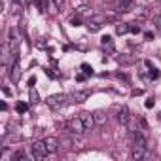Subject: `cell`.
<instances>
[{"mask_svg": "<svg viewBox=\"0 0 161 161\" xmlns=\"http://www.w3.org/2000/svg\"><path fill=\"white\" fill-rule=\"evenodd\" d=\"M31 150H32V159H36V161H44V159L49 155V150H47V146H46V140H36V142H32Z\"/></svg>", "mask_w": 161, "mask_h": 161, "instance_id": "cell-1", "label": "cell"}, {"mask_svg": "<svg viewBox=\"0 0 161 161\" xmlns=\"http://www.w3.org/2000/svg\"><path fill=\"white\" fill-rule=\"evenodd\" d=\"M46 104L51 108V110H61L63 106L68 104V95H63V93H57V95H51L46 99Z\"/></svg>", "mask_w": 161, "mask_h": 161, "instance_id": "cell-2", "label": "cell"}, {"mask_svg": "<svg viewBox=\"0 0 161 161\" xmlns=\"http://www.w3.org/2000/svg\"><path fill=\"white\" fill-rule=\"evenodd\" d=\"M68 131H70V135L82 136V135H84L87 129H86V125H84L82 118H80V116H76V118H70V119H68Z\"/></svg>", "mask_w": 161, "mask_h": 161, "instance_id": "cell-3", "label": "cell"}, {"mask_svg": "<svg viewBox=\"0 0 161 161\" xmlns=\"http://www.w3.org/2000/svg\"><path fill=\"white\" fill-rule=\"evenodd\" d=\"M116 118H118V121H119L123 127H127V125L131 123V112H129V108H127V106L116 108Z\"/></svg>", "mask_w": 161, "mask_h": 161, "instance_id": "cell-4", "label": "cell"}, {"mask_svg": "<svg viewBox=\"0 0 161 161\" xmlns=\"http://www.w3.org/2000/svg\"><path fill=\"white\" fill-rule=\"evenodd\" d=\"M89 95H91V91H87V89H84V91H74V93H70L68 95V103H86L87 99H89Z\"/></svg>", "mask_w": 161, "mask_h": 161, "instance_id": "cell-5", "label": "cell"}, {"mask_svg": "<svg viewBox=\"0 0 161 161\" xmlns=\"http://www.w3.org/2000/svg\"><path fill=\"white\" fill-rule=\"evenodd\" d=\"M80 118H82V121H84V125H86L87 131H91V129L97 127V123H95V116H93L91 112H82V114H80Z\"/></svg>", "mask_w": 161, "mask_h": 161, "instance_id": "cell-6", "label": "cell"}, {"mask_svg": "<svg viewBox=\"0 0 161 161\" xmlns=\"http://www.w3.org/2000/svg\"><path fill=\"white\" fill-rule=\"evenodd\" d=\"M44 140H46V146H47L49 153H57V152H59L61 142H59V138H57V136H46Z\"/></svg>", "mask_w": 161, "mask_h": 161, "instance_id": "cell-7", "label": "cell"}, {"mask_svg": "<svg viewBox=\"0 0 161 161\" xmlns=\"http://www.w3.org/2000/svg\"><path fill=\"white\" fill-rule=\"evenodd\" d=\"M59 142H61V148L63 150H76V135L63 136V138H59Z\"/></svg>", "mask_w": 161, "mask_h": 161, "instance_id": "cell-8", "label": "cell"}, {"mask_svg": "<svg viewBox=\"0 0 161 161\" xmlns=\"http://www.w3.org/2000/svg\"><path fill=\"white\" fill-rule=\"evenodd\" d=\"M146 157H150V153L146 152V148L133 146V150H131V159H135V161H140V159H146Z\"/></svg>", "mask_w": 161, "mask_h": 161, "instance_id": "cell-9", "label": "cell"}, {"mask_svg": "<svg viewBox=\"0 0 161 161\" xmlns=\"http://www.w3.org/2000/svg\"><path fill=\"white\" fill-rule=\"evenodd\" d=\"M93 116H95V123H97V127L106 125L108 116H106V112H104V110H95V112H93Z\"/></svg>", "mask_w": 161, "mask_h": 161, "instance_id": "cell-10", "label": "cell"}, {"mask_svg": "<svg viewBox=\"0 0 161 161\" xmlns=\"http://www.w3.org/2000/svg\"><path fill=\"white\" fill-rule=\"evenodd\" d=\"M29 103H32V104L40 103V95H38V91L34 87H29Z\"/></svg>", "mask_w": 161, "mask_h": 161, "instance_id": "cell-11", "label": "cell"}, {"mask_svg": "<svg viewBox=\"0 0 161 161\" xmlns=\"http://www.w3.org/2000/svg\"><path fill=\"white\" fill-rule=\"evenodd\" d=\"M47 8H49L47 12H49L51 15H57V14H59V8H61V6L57 4V0H47Z\"/></svg>", "mask_w": 161, "mask_h": 161, "instance_id": "cell-12", "label": "cell"}, {"mask_svg": "<svg viewBox=\"0 0 161 161\" xmlns=\"http://www.w3.org/2000/svg\"><path fill=\"white\" fill-rule=\"evenodd\" d=\"M129 31H131V25L129 23H118L116 25V32L118 34H127Z\"/></svg>", "mask_w": 161, "mask_h": 161, "instance_id": "cell-13", "label": "cell"}, {"mask_svg": "<svg viewBox=\"0 0 161 161\" xmlns=\"http://www.w3.org/2000/svg\"><path fill=\"white\" fill-rule=\"evenodd\" d=\"M21 10H23V4L19 2V0H14V2H12V14L14 15H19Z\"/></svg>", "mask_w": 161, "mask_h": 161, "instance_id": "cell-14", "label": "cell"}, {"mask_svg": "<svg viewBox=\"0 0 161 161\" xmlns=\"http://www.w3.org/2000/svg\"><path fill=\"white\" fill-rule=\"evenodd\" d=\"M101 27H103V25L97 23V21H89V23H87V31H89V32H99Z\"/></svg>", "mask_w": 161, "mask_h": 161, "instance_id": "cell-15", "label": "cell"}, {"mask_svg": "<svg viewBox=\"0 0 161 161\" xmlns=\"http://www.w3.org/2000/svg\"><path fill=\"white\" fill-rule=\"evenodd\" d=\"M101 44H103L104 47H108V49H114V44H112V38H110V36H103Z\"/></svg>", "mask_w": 161, "mask_h": 161, "instance_id": "cell-16", "label": "cell"}, {"mask_svg": "<svg viewBox=\"0 0 161 161\" xmlns=\"http://www.w3.org/2000/svg\"><path fill=\"white\" fill-rule=\"evenodd\" d=\"M82 72H84L86 76H93V68H91L87 63H84V64H82Z\"/></svg>", "mask_w": 161, "mask_h": 161, "instance_id": "cell-17", "label": "cell"}, {"mask_svg": "<svg viewBox=\"0 0 161 161\" xmlns=\"http://www.w3.org/2000/svg\"><path fill=\"white\" fill-rule=\"evenodd\" d=\"M57 129H63V131H68V121H55Z\"/></svg>", "mask_w": 161, "mask_h": 161, "instance_id": "cell-18", "label": "cell"}, {"mask_svg": "<svg viewBox=\"0 0 161 161\" xmlns=\"http://www.w3.org/2000/svg\"><path fill=\"white\" fill-rule=\"evenodd\" d=\"M27 108H29V106H27V103H17V112H21V114H23V112H27Z\"/></svg>", "mask_w": 161, "mask_h": 161, "instance_id": "cell-19", "label": "cell"}, {"mask_svg": "<svg viewBox=\"0 0 161 161\" xmlns=\"http://www.w3.org/2000/svg\"><path fill=\"white\" fill-rule=\"evenodd\" d=\"M152 21H153V23H155V27L161 31V15H153V17H152Z\"/></svg>", "mask_w": 161, "mask_h": 161, "instance_id": "cell-20", "label": "cell"}, {"mask_svg": "<svg viewBox=\"0 0 161 161\" xmlns=\"http://www.w3.org/2000/svg\"><path fill=\"white\" fill-rule=\"evenodd\" d=\"M144 104H146V108H153V104H155V101H153V97H148Z\"/></svg>", "mask_w": 161, "mask_h": 161, "instance_id": "cell-21", "label": "cell"}, {"mask_svg": "<svg viewBox=\"0 0 161 161\" xmlns=\"http://www.w3.org/2000/svg\"><path fill=\"white\" fill-rule=\"evenodd\" d=\"M70 23H72V25H74V27H78V25H80V23H82V19H80V15H74V17H72V19H70Z\"/></svg>", "mask_w": 161, "mask_h": 161, "instance_id": "cell-22", "label": "cell"}, {"mask_svg": "<svg viewBox=\"0 0 161 161\" xmlns=\"http://www.w3.org/2000/svg\"><path fill=\"white\" fill-rule=\"evenodd\" d=\"M140 31H142V29H140L138 25H131V31H129V32H133V34H138Z\"/></svg>", "mask_w": 161, "mask_h": 161, "instance_id": "cell-23", "label": "cell"}, {"mask_svg": "<svg viewBox=\"0 0 161 161\" xmlns=\"http://www.w3.org/2000/svg\"><path fill=\"white\" fill-rule=\"evenodd\" d=\"M157 76H159V72H157V70H155V68L152 66V68H150V78H152V80H155Z\"/></svg>", "mask_w": 161, "mask_h": 161, "instance_id": "cell-24", "label": "cell"}, {"mask_svg": "<svg viewBox=\"0 0 161 161\" xmlns=\"http://www.w3.org/2000/svg\"><path fill=\"white\" fill-rule=\"evenodd\" d=\"M87 10H89V8H87V6H80V8H78V10H76V14H78V15H82V14H86V12H87Z\"/></svg>", "mask_w": 161, "mask_h": 161, "instance_id": "cell-25", "label": "cell"}, {"mask_svg": "<svg viewBox=\"0 0 161 161\" xmlns=\"http://www.w3.org/2000/svg\"><path fill=\"white\" fill-rule=\"evenodd\" d=\"M144 38L146 40H153V32H144Z\"/></svg>", "mask_w": 161, "mask_h": 161, "instance_id": "cell-26", "label": "cell"}, {"mask_svg": "<svg viewBox=\"0 0 161 161\" xmlns=\"http://www.w3.org/2000/svg\"><path fill=\"white\" fill-rule=\"evenodd\" d=\"M34 84H36V78H34V76H31V78H29V86H31V87H32V86H34Z\"/></svg>", "mask_w": 161, "mask_h": 161, "instance_id": "cell-27", "label": "cell"}, {"mask_svg": "<svg viewBox=\"0 0 161 161\" xmlns=\"http://www.w3.org/2000/svg\"><path fill=\"white\" fill-rule=\"evenodd\" d=\"M76 80H78V82H84L86 76H84V74H78V76H76Z\"/></svg>", "mask_w": 161, "mask_h": 161, "instance_id": "cell-28", "label": "cell"}, {"mask_svg": "<svg viewBox=\"0 0 161 161\" xmlns=\"http://www.w3.org/2000/svg\"><path fill=\"white\" fill-rule=\"evenodd\" d=\"M2 91H4V95H12V91H10V87H2Z\"/></svg>", "mask_w": 161, "mask_h": 161, "instance_id": "cell-29", "label": "cell"}, {"mask_svg": "<svg viewBox=\"0 0 161 161\" xmlns=\"http://www.w3.org/2000/svg\"><path fill=\"white\" fill-rule=\"evenodd\" d=\"M118 2H133V0H118Z\"/></svg>", "mask_w": 161, "mask_h": 161, "instance_id": "cell-30", "label": "cell"}, {"mask_svg": "<svg viewBox=\"0 0 161 161\" xmlns=\"http://www.w3.org/2000/svg\"><path fill=\"white\" fill-rule=\"evenodd\" d=\"M12 2H14V0H12Z\"/></svg>", "mask_w": 161, "mask_h": 161, "instance_id": "cell-31", "label": "cell"}, {"mask_svg": "<svg viewBox=\"0 0 161 161\" xmlns=\"http://www.w3.org/2000/svg\"><path fill=\"white\" fill-rule=\"evenodd\" d=\"M159 116H161V114H159Z\"/></svg>", "mask_w": 161, "mask_h": 161, "instance_id": "cell-32", "label": "cell"}]
</instances>
